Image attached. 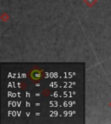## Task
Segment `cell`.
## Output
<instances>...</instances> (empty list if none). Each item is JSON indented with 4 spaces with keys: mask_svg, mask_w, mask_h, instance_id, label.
<instances>
[{
    "mask_svg": "<svg viewBox=\"0 0 111 124\" xmlns=\"http://www.w3.org/2000/svg\"><path fill=\"white\" fill-rule=\"evenodd\" d=\"M42 77V72L40 70H33L30 72V78L33 80H38Z\"/></svg>",
    "mask_w": 111,
    "mask_h": 124,
    "instance_id": "cell-1",
    "label": "cell"
},
{
    "mask_svg": "<svg viewBox=\"0 0 111 124\" xmlns=\"http://www.w3.org/2000/svg\"><path fill=\"white\" fill-rule=\"evenodd\" d=\"M95 2H96V0H85V3L88 4L89 6L93 5V4H95Z\"/></svg>",
    "mask_w": 111,
    "mask_h": 124,
    "instance_id": "cell-2",
    "label": "cell"
}]
</instances>
